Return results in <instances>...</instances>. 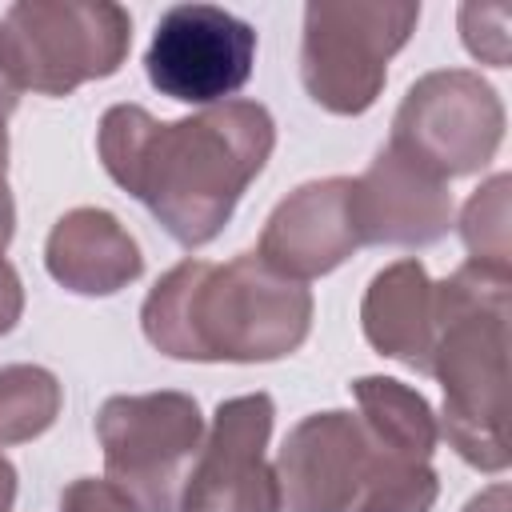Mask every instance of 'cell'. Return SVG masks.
<instances>
[{
  "label": "cell",
  "instance_id": "obj_8",
  "mask_svg": "<svg viewBox=\"0 0 512 512\" xmlns=\"http://www.w3.org/2000/svg\"><path fill=\"white\" fill-rule=\"evenodd\" d=\"M504 140V104L480 72L440 68L420 76L392 116V148L436 180L480 172Z\"/></svg>",
  "mask_w": 512,
  "mask_h": 512
},
{
  "label": "cell",
  "instance_id": "obj_19",
  "mask_svg": "<svg viewBox=\"0 0 512 512\" xmlns=\"http://www.w3.org/2000/svg\"><path fill=\"white\" fill-rule=\"evenodd\" d=\"M60 512H140V504L112 480L80 476L60 492Z\"/></svg>",
  "mask_w": 512,
  "mask_h": 512
},
{
  "label": "cell",
  "instance_id": "obj_6",
  "mask_svg": "<svg viewBox=\"0 0 512 512\" xmlns=\"http://www.w3.org/2000/svg\"><path fill=\"white\" fill-rule=\"evenodd\" d=\"M416 20L420 4L412 0H312L300 44L304 92L336 116L368 112L384 92L388 60L408 44Z\"/></svg>",
  "mask_w": 512,
  "mask_h": 512
},
{
  "label": "cell",
  "instance_id": "obj_12",
  "mask_svg": "<svg viewBox=\"0 0 512 512\" xmlns=\"http://www.w3.org/2000/svg\"><path fill=\"white\" fill-rule=\"evenodd\" d=\"M356 248L360 236L352 224V180L328 176L300 184L292 196H284L272 208L256 256L272 272L304 284L340 268Z\"/></svg>",
  "mask_w": 512,
  "mask_h": 512
},
{
  "label": "cell",
  "instance_id": "obj_22",
  "mask_svg": "<svg viewBox=\"0 0 512 512\" xmlns=\"http://www.w3.org/2000/svg\"><path fill=\"white\" fill-rule=\"evenodd\" d=\"M464 512H508V484H492L488 492L472 496Z\"/></svg>",
  "mask_w": 512,
  "mask_h": 512
},
{
  "label": "cell",
  "instance_id": "obj_21",
  "mask_svg": "<svg viewBox=\"0 0 512 512\" xmlns=\"http://www.w3.org/2000/svg\"><path fill=\"white\" fill-rule=\"evenodd\" d=\"M16 232V204H12V188H8V132L0 120V252L8 248Z\"/></svg>",
  "mask_w": 512,
  "mask_h": 512
},
{
  "label": "cell",
  "instance_id": "obj_14",
  "mask_svg": "<svg viewBox=\"0 0 512 512\" xmlns=\"http://www.w3.org/2000/svg\"><path fill=\"white\" fill-rule=\"evenodd\" d=\"M364 340L416 372L428 376V356L436 340V304L432 280L420 260H396L372 276L364 304H360Z\"/></svg>",
  "mask_w": 512,
  "mask_h": 512
},
{
  "label": "cell",
  "instance_id": "obj_11",
  "mask_svg": "<svg viewBox=\"0 0 512 512\" xmlns=\"http://www.w3.org/2000/svg\"><path fill=\"white\" fill-rule=\"evenodd\" d=\"M352 224L360 244L428 248L452 228V192L428 168L384 144L352 180Z\"/></svg>",
  "mask_w": 512,
  "mask_h": 512
},
{
  "label": "cell",
  "instance_id": "obj_7",
  "mask_svg": "<svg viewBox=\"0 0 512 512\" xmlns=\"http://www.w3.org/2000/svg\"><path fill=\"white\" fill-rule=\"evenodd\" d=\"M104 472L140 512H176L184 476L204 440L200 404L188 392L108 396L96 416Z\"/></svg>",
  "mask_w": 512,
  "mask_h": 512
},
{
  "label": "cell",
  "instance_id": "obj_4",
  "mask_svg": "<svg viewBox=\"0 0 512 512\" xmlns=\"http://www.w3.org/2000/svg\"><path fill=\"white\" fill-rule=\"evenodd\" d=\"M272 468L288 512H432L440 492L432 460L380 440L340 408L304 416Z\"/></svg>",
  "mask_w": 512,
  "mask_h": 512
},
{
  "label": "cell",
  "instance_id": "obj_16",
  "mask_svg": "<svg viewBox=\"0 0 512 512\" xmlns=\"http://www.w3.org/2000/svg\"><path fill=\"white\" fill-rule=\"evenodd\" d=\"M60 380L40 364L0 368V448L44 436L60 416Z\"/></svg>",
  "mask_w": 512,
  "mask_h": 512
},
{
  "label": "cell",
  "instance_id": "obj_1",
  "mask_svg": "<svg viewBox=\"0 0 512 512\" xmlns=\"http://www.w3.org/2000/svg\"><path fill=\"white\" fill-rule=\"evenodd\" d=\"M272 144V112L256 100H224L168 124L140 104H112L96 132L104 172L184 248L224 232Z\"/></svg>",
  "mask_w": 512,
  "mask_h": 512
},
{
  "label": "cell",
  "instance_id": "obj_20",
  "mask_svg": "<svg viewBox=\"0 0 512 512\" xmlns=\"http://www.w3.org/2000/svg\"><path fill=\"white\" fill-rule=\"evenodd\" d=\"M20 312H24V284H20L16 268L0 256V336H8L16 328Z\"/></svg>",
  "mask_w": 512,
  "mask_h": 512
},
{
  "label": "cell",
  "instance_id": "obj_9",
  "mask_svg": "<svg viewBox=\"0 0 512 512\" xmlns=\"http://www.w3.org/2000/svg\"><path fill=\"white\" fill-rule=\"evenodd\" d=\"M256 64V28L216 4H176L160 16L144 52L148 84L184 104L232 100Z\"/></svg>",
  "mask_w": 512,
  "mask_h": 512
},
{
  "label": "cell",
  "instance_id": "obj_5",
  "mask_svg": "<svg viewBox=\"0 0 512 512\" xmlns=\"http://www.w3.org/2000/svg\"><path fill=\"white\" fill-rule=\"evenodd\" d=\"M132 48V16L112 0H20L0 20L8 76L40 96H68L120 72Z\"/></svg>",
  "mask_w": 512,
  "mask_h": 512
},
{
  "label": "cell",
  "instance_id": "obj_18",
  "mask_svg": "<svg viewBox=\"0 0 512 512\" xmlns=\"http://www.w3.org/2000/svg\"><path fill=\"white\" fill-rule=\"evenodd\" d=\"M460 32L476 60L504 68L508 64V8L500 4H464Z\"/></svg>",
  "mask_w": 512,
  "mask_h": 512
},
{
  "label": "cell",
  "instance_id": "obj_10",
  "mask_svg": "<svg viewBox=\"0 0 512 512\" xmlns=\"http://www.w3.org/2000/svg\"><path fill=\"white\" fill-rule=\"evenodd\" d=\"M272 416L268 392L224 400L184 476L176 512H284L276 468L264 456Z\"/></svg>",
  "mask_w": 512,
  "mask_h": 512
},
{
  "label": "cell",
  "instance_id": "obj_2",
  "mask_svg": "<svg viewBox=\"0 0 512 512\" xmlns=\"http://www.w3.org/2000/svg\"><path fill=\"white\" fill-rule=\"evenodd\" d=\"M144 336L172 360L264 364L292 356L312 328V292L256 252L228 264L180 260L140 308Z\"/></svg>",
  "mask_w": 512,
  "mask_h": 512
},
{
  "label": "cell",
  "instance_id": "obj_24",
  "mask_svg": "<svg viewBox=\"0 0 512 512\" xmlns=\"http://www.w3.org/2000/svg\"><path fill=\"white\" fill-rule=\"evenodd\" d=\"M16 504V468L0 456V512H12Z\"/></svg>",
  "mask_w": 512,
  "mask_h": 512
},
{
  "label": "cell",
  "instance_id": "obj_3",
  "mask_svg": "<svg viewBox=\"0 0 512 512\" xmlns=\"http://www.w3.org/2000/svg\"><path fill=\"white\" fill-rule=\"evenodd\" d=\"M508 288L512 276L460 264L432 284L436 340L428 376L444 388V436L480 472L508 468L504 396H508Z\"/></svg>",
  "mask_w": 512,
  "mask_h": 512
},
{
  "label": "cell",
  "instance_id": "obj_15",
  "mask_svg": "<svg viewBox=\"0 0 512 512\" xmlns=\"http://www.w3.org/2000/svg\"><path fill=\"white\" fill-rule=\"evenodd\" d=\"M352 396L360 404L356 416L368 424V432H376L380 440H388L412 456L432 460V452L440 444V424H436L432 404L416 388H408L392 376H360L352 384Z\"/></svg>",
  "mask_w": 512,
  "mask_h": 512
},
{
  "label": "cell",
  "instance_id": "obj_17",
  "mask_svg": "<svg viewBox=\"0 0 512 512\" xmlns=\"http://www.w3.org/2000/svg\"><path fill=\"white\" fill-rule=\"evenodd\" d=\"M508 196H512V180L504 172H496L492 180H484L464 212H460V240L472 256V264L512 276V212H508Z\"/></svg>",
  "mask_w": 512,
  "mask_h": 512
},
{
  "label": "cell",
  "instance_id": "obj_13",
  "mask_svg": "<svg viewBox=\"0 0 512 512\" xmlns=\"http://www.w3.org/2000/svg\"><path fill=\"white\" fill-rule=\"evenodd\" d=\"M48 276L76 296H112L140 280L144 256L132 232L104 208L64 212L44 244Z\"/></svg>",
  "mask_w": 512,
  "mask_h": 512
},
{
  "label": "cell",
  "instance_id": "obj_23",
  "mask_svg": "<svg viewBox=\"0 0 512 512\" xmlns=\"http://www.w3.org/2000/svg\"><path fill=\"white\" fill-rule=\"evenodd\" d=\"M16 104H20V84L8 76L4 60H0V120H8L16 112Z\"/></svg>",
  "mask_w": 512,
  "mask_h": 512
}]
</instances>
